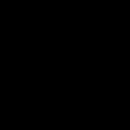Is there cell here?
I'll list each match as a JSON object with an SVG mask.
<instances>
[]
</instances>
